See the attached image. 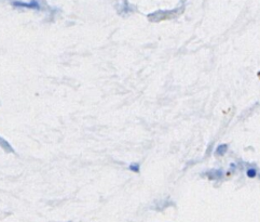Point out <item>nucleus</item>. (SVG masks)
I'll use <instances>...</instances> for the list:
<instances>
[{"mask_svg": "<svg viewBox=\"0 0 260 222\" xmlns=\"http://www.w3.org/2000/svg\"><path fill=\"white\" fill-rule=\"evenodd\" d=\"M256 176H257L256 169L252 168V169H248V170H247V177H249V178H255Z\"/></svg>", "mask_w": 260, "mask_h": 222, "instance_id": "obj_3", "label": "nucleus"}, {"mask_svg": "<svg viewBox=\"0 0 260 222\" xmlns=\"http://www.w3.org/2000/svg\"><path fill=\"white\" fill-rule=\"evenodd\" d=\"M14 6H17V7H26V8H31V9H38L39 8V5L38 3L36 2V0H31L30 3H21V2H15L13 3Z\"/></svg>", "mask_w": 260, "mask_h": 222, "instance_id": "obj_1", "label": "nucleus"}, {"mask_svg": "<svg viewBox=\"0 0 260 222\" xmlns=\"http://www.w3.org/2000/svg\"><path fill=\"white\" fill-rule=\"evenodd\" d=\"M227 150H228V147L226 144H221V145H219V147H217V149H216V151H215V153L217 155H219V156H221V155H223L224 153L227 152Z\"/></svg>", "mask_w": 260, "mask_h": 222, "instance_id": "obj_2", "label": "nucleus"}, {"mask_svg": "<svg viewBox=\"0 0 260 222\" xmlns=\"http://www.w3.org/2000/svg\"><path fill=\"white\" fill-rule=\"evenodd\" d=\"M129 170H132V172H134V173H138V172H140V165L133 164V165L129 166Z\"/></svg>", "mask_w": 260, "mask_h": 222, "instance_id": "obj_4", "label": "nucleus"}]
</instances>
